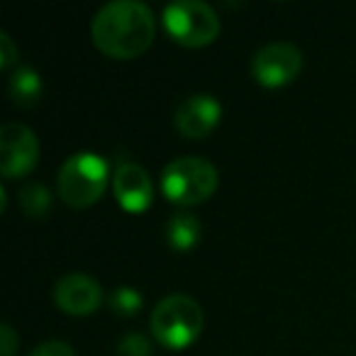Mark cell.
<instances>
[{"mask_svg":"<svg viewBox=\"0 0 356 356\" xmlns=\"http://www.w3.org/2000/svg\"><path fill=\"white\" fill-rule=\"evenodd\" d=\"M302 69V54L293 42H268L254 54L252 74L266 88L291 83Z\"/></svg>","mask_w":356,"mask_h":356,"instance_id":"7","label":"cell"},{"mask_svg":"<svg viewBox=\"0 0 356 356\" xmlns=\"http://www.w3.org/2000/svg\"><path fill=\"white\" fill-rule=\"evenodd\" d=\"M42 76L37 74L32 66H17L10 76V83H8V93H10L13 105L17 108H32L42 100Z\"/></svg>","mask_w":356,"mask_h":356,"instance_id":"11","label":"cell"},{"mask_svg":"<svg viewBox=\"0 0 356 356\" xmlns=\"http://www.w3.org/2000/svg\"><path fill=\"white\" fill-rule=\"evenodd\" d=\"M17 344H20V339H17L15 330L10 325L0 327V356H15Z\"/></svg>","mask_w":356,"mask_h":356,"instance_id":"18","label":"cell"},{"mask_svg":"<svg viewBox=\"0 0 356 356\" xmlns=\"http://www.w3.org/2000/svg\"><path fill=\"white\" fill-rule=\"evenodd\" d=\"M149 330L168 349H184L203 332V307L186 293H171L152 310Z\"/></svg>","mask_w":356,"mask_h":356,"instance_id":"2","label":"cell"},{"mask_svg":"<svg viewBox=\"0 0 356 356\" xmlns=\"http://www.w3.org/2000/svg\"><path fill=\"white\" fill-rule=\"evenodd\" d=\"M17 61V49L8 32H0V69H10Z\"/></svg>","mask_w":356,"mask_h":356,"instance_id":"17","label":"cell"},{"mask_svg":"<svg viewBox=\"0 0 356 356\" xmlns=\"http://www.w3.org/2000/svg\"><path fill=\"white\" fill-rule=\"evenodd\" d=\"M168 35L184 47H205L220 35V17L203 0H176L163 8Z\"/></svg>","mask_w":356,"mask_h":356,"instance_id":"5","label":"cell"},{"mask_svg":"<svg viewBox=\"0 0 356 356\" xmlns=\"http://www.w3.org/2000/svg\"><path fill=\"white\" fill-rule=\"evenodd\" d=\"M203 234V225L195 215L191 213H176L168 218L166 222V242L176 252H188L200 242Z\"/></svg>","mask_w":356,"mask_h":356,"instance_id":"12","label":"cell"},{"mask_svg":"<svg viewBox=\"0 0 356 356\" xmlns=\"http://www.w3.org/2000/svg\"><path fill=\"white\" fill-rule=\"evenodd\" d=\"M222 118V105L215 95L210 93H195L184 98L176 105L173 113V124L184 137L188 139H203L220 124Z\"/></svg>","mask_w":356,"mask_h":356,"instance_id":"8","label":"cell"},{"mask_svg":"<svg viewBox=\"0 0 356 356\" xmlns=\"http://www.w3.org/2000/svg\"><path fill=\"white\" fill-rule=\"evenodd\" d=\"M54 302L69 315L86 317L103 302V288L88 273H66L54 283Z\"/></svg>","mask_w":356,"mask_h":356,"instance_id":"9","label":"cell"},{"mask_svg":"<svg viewBox=\"0 0 356 356\" xmlns=\"http://www.w3.org/2000/svg\"><path fill=\"white\" fill-rule=\"evenodd\" d=\"M108 186V163L93 152L71 154L59 168L56 188L59 198L71 208H88Z\"/></svg>","mask_w":356,"mask_h":356,"instance_id":"4","label":"cell"},{"mask_svg":"<svg viewBox=\"0 0 356 356\" xmlns=\"http://www.w3.org/2000/svg\"><path fill=\"white\" fill-rule=\"evenodd\" d=\"M115 198L127 213H144L154 200V184L147 168L134 161L118 163L113 173Z\"/></svg>","mask_w":356,"mask_h":356,"instance_id":"10","label":"cell"},{"mask_svg":"<svg viewBox=\"0 0 356 356\" xmlns=\"http://www.w3.org/2000/svg\"><path fill=\"white\" fill-rule=\"evenodd\" d=\"M118 356H152V341L142 332H127L118 341Z\"/></svg>","mask_w":356,"mask_h":356,"instance_id":"15","label":"cell"},{"mask_svg":"<svg viewBox=\"0 0 356 356\" xmlns=\"http://www.w3.org/2000/svg\"><path fill=\"white\" fill-rule=\"evenodd\" d=\"M108 305L115 315L120 317H132L142 310L144 305V298L137 288H129V286H122V288H115L108 298Z\"/></svg>","mask_w":356,"mask_h":356,"instance_id":"14","label":"cell"},{"mask_svg":"<svg viewBox=\"0 0 356 356\" xmlns=\"http://www.w3.org/2000/svg\"><path fill=\"white\" fill-rule=\"evenodd\" d=\"M220 173L213 161L200 156H178L161 171V191L176 205H198L218 191Z\"/></svg>","mask_w":356,"mask_h":356,"instance_id":"3","label":"cell"},{"mask_svg":"<svg viewBox=\"0 0 356 356\" xmlns=\"http://www.w3.org/2000/svg\"><path fill=\"white\" fill-rule=\"evenodd\" d=\"M40 161V139L27 124L6 122L0 127V171L8 181L27 176Z\"/></svg>","mask_w":356,"mask_h":356,"instance_id":"6","label":"cell"},{"mask_svg":"<svg viewBox=\"0 0 356 356\" xmlns=\"http://www.w3.org/2000/svg\"><path fill=\"white\" fill-rule=\"evenodd\" d=\"M20 208L25 210L27 218L32 220H42L49 215L51 210V195L47 191V186L30 181L20 188Z\"/></svg>","mask_w":356,"mask_h":356,"instance_id":"13","label":"cell"},{"mask_svg":"<svg viewBox=\"0 0 356 356\" xmlns=\"http://www.w3.org/2000/svg\"><path fill=\"white\" fill-rule=\"evenodd\" d=\"M30 356H76L74 346L66 344V341H59V339H51V341H44V344L35 346L30 351Z\"/></svg>","mask_w":356,"mask_h":356,"instance_id":"16","label":"cell"},{"mask_svg":"<svg viewBox=\"0 0 356 356\" xmlns=\"http://www.w3.org/2000/svg\"><path fill=\"white\" fill-rule=\"evenodd\" d=\"M156 20L142 0H110L93 15L90 37L103 54L113 59H134L152 47Z\"/></svg>","mask_w":356,"mask_h":356,"instance_id":"1","label":"cell"}]
</instances>
